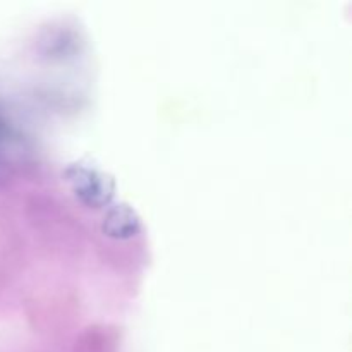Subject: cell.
<instances>
[{
    "instance_id": "7a4b0ae2",
    "label": "cell",
    "mask_w": 352,
    "mask_h": 352,
    "mask_svg": "<svg viewBox=\"0 0 352 352\" xmlns=\"http://www.w3.org/2000/svg\"><path fill=\"white\" fill-rule=\"evenodd\" d=\"M140 219L136 212L127 205H119L110 208L102 220L103 234L116 239H129L140 232Z\"/></svg>"
},
{
    "instance_id": "6da1fadb",
    "label": "cell",
    "mask_w": 352,
    "mask_h": 352,
    "mask_svg": "<svg viewBox=\"0 0 352 352\" xmlns=\"http://www.w3.org/2000/svg\"><path fill=\"white\" fill-rule=\"evenodd\" d=\"M65 181L76 198L89 208L107 206L113 198L116 184L93 165L72 164L65 168Z\"/></svg>"
}]
</instances>
